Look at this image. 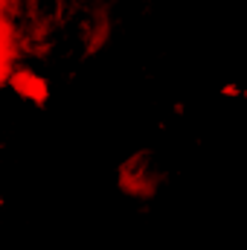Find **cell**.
Listing matches in <instances>:
<instances>
[{
	"label": "cell",
	"instance_id": "7a4b0ae2",
	"mask_svg": "<svg viewBox=\"0 0 247 250\" xmlns=\"http://www.w3.org/2000/svg\"><path fill=\"white\" fill-rule=\"evenodd\" d=\"M6 84H9V90L18 99H23L29 105H44L50 99V82L38 70H32V67H15L9 73Z\"/></svg>",
	"mask_w": 247,
	"mask_h": 250
},
{
	"label": "cell",
	"instance_id": "6da1fadb",
	"mask_svg": "<svg viewBox=\"0 0 247 250\" xmlns=\"http://www.w3.org/2000/svg\"><path fill=\"white\" fill-rule=\"evenodd\" d=\"M117 184L128 198H154L163 184V172L151 157V151H137L120 166Z\"/></svg>",
	"mask_w": 247,
	"mask_h": 250
}]
</instances>
